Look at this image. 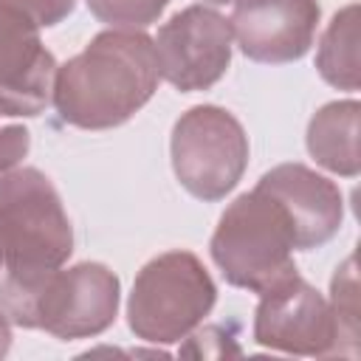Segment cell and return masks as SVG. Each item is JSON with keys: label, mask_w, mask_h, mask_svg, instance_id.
<instances>
[{"label": "cell", "mask_w": 361, "mask_h": 361, "mask_svg": "<svg viewBox=\"0 0 361 361\" xmlns=\"http://www.w3.org/2000/svg\"><path fill=\"white\" fill-rule=\"evenodd\" d=\"M161 79L180 93L209 90L231 65L234 31L228 17L197 3L175 11L152 39Z\"/></svg>", "instance_id": "cell-6"}, {"label": "cell", "mask_w": 361, "mask_h": 361, "mask_svg": "<svg viewBox=\"0 0 361 361\" xmlns=\"http://www.w3.org/2000/svg\"><path fill=\"white\" fill-rule=\"evenodd\" d=\"M217 302V285L192 251H164L152 257L133 282L127 324L147 344H175L189 338Z\"/></svg>", "instance_id": "cell-4"}, {"label": "cell", "mask_w": 361, "mask_h": 361, "mask_svg": "<svg viewBox=\"0 0 361 361\" xmlns=\"http://www.w3.org/2000/svg\"><path fill=\"white\" fill-rule=\"evenodd\" d=\"M90 14L110 28H147L152 25L169 0H85Z\"/></svg>", "instance_id": "cell-15"}, {"label": "cell", "mask_w": 361, "mask_h": 361, "mask_svg": "<svg viewBox=\"0 0 361 361\" xmlns=\"http://www.w3.org/2000/svg\"><path fill=\"white\" fill-rule=\"evenodd\" d=\"M358 279H355V257H347L333 276L330 285V310L341 336V355L358 353Z\"/></svg>", "instance_id": "cell-14"}, {"label": "cell", "mask_w": 361, "mask_h": 361, "mask_svg": "<svg viewBox=\"0 0 361 361\" xmlns=\"http://www.w3.org/2000/svg\"><path fill=\"white\" fill-rule=\"evenodd\" d=\"M158 82L152 37L141 28H107L56 65L51 104L79 130H110L130 121L152 99Z\"/></svg>", "instance_id": "cell-2"}, {"label": "cell", "mask_w": 361, "mask_h": 361, "mask_svg": "<svg viewBox=\"0 0 361 361\" xmlns=\"http://www.w3.org/2000/svg\"><path fill=\"white\" fill-rule=\"evenodd\" d=\"M121 302V282L104 262L56 268L37 296V330L54 338H93L113 327Z\"/></svg>", "instance_id": "cell-7"}, {"label": "cell", "mask_w": 361, "mask_h": 361, "mask_svg": "<svg viewBox=\"0 0 361 361\" xmlns=\"http://www.w3.org/2000/svg\"><path fill=\"white\" fill-rule=\"evenodd\" d=\"M257 186L268 192L288 214L296 251H313L330 243L344 220L341 189L305 164H279L268 169Z\"/></svg>", "instance_id": "cell-11"}, {"label": "cell", "mask_w": 361, "mask_h": 361, "mask_svg": "<svg viewBox=\"0 0 361 361\" xmlns=\"http://www.w3.org/2000/svg\"><path fill=\"white\" fill-rule=\"evenodd\" d=\"M0 268H3V245H0Z\"/></svg>", "instance_id": "cell-20"}, {"label": "cell", "mask_w": 361, "mask_h": 361, "mask_svg": "<svg viewBox=\"0 0 361 361\" xmlns=\"http://www.w3.org/2000/svg\"><path fill=\"white\" fill-rule=\"evenodd\" d=\"M322 20L316 0H237L231 31L237 48L262 65H288L302 59Z\"/></svg>", "instance_id": "cell-10"}, {"label": "cell", "mask_w": 361, "mask_h": 361, "mask_svg": "<svg viewBox=\"0 0 361 361\" xmlns=\"http://www.w3.org/2000/svg\"><path fill=\"white\" fill-rule=\"evenodd\" d=\"M0 6L23 11L39 28H54L76 8V0H0Z\"/></svg>", "instance_id": "cell-16"}, {"label": "cell", "mask_w": 361, "mask_h": 361, "mask_svg": "<svg viewBox=\"0 0 361 361\" xmlns=\"http://www.w3.org/2000/svg\"><path fill=\"white\" fill-rule=\"evenodd\" d=\"M31 149V133L23 124L0 127V180L14 172Z\"/></svg>", "instance_id": "cell-17"}, {"label": "cell", "mask_w": 361, "mask_h": 361, "mask_svg": "<svg viewBox=\"0 0 361 361\" xmlns=\"http://www.w3.org/2000/svg\"><path fill=\"white\" fill-rule=\"evenodd\" d=\"M0 316L37 330V296L73 254V226L51 178L17 166L0 180Z\"/></svg>", "instance_id": "cell-1"}, {"label": "cell", "mask_w": 361, "mask_h": 361, "mask_svg": "<svg viewBox=\"0 0 361 361\" xmlns=\"http://www.w3.org/2000/svg\"><path fill=\"white\" fill-rule=\"evenodd\" d=\"M248 135L220 104H195L172 127L169 158L178 183L197 200H223L248 166Z\"/></svg>", "instance_id": "cell-5"}, {"label": "cell", "mask_w": 361, "mask_h": 361, "mask_svg": "<svg viewBox=\"0 0 361 361\" xmlns=\"http://www.w3.org/2000/svg\"><path fill=\"white\" fill-rule=\"evenodd\" d=\"M39 25L0 6V116H39L51 104L56 59L42 45Z\"/></svg>", "instance_id": "cell-9"}, {"label": "cell", "mask_w": 361, "mask_h": 361, "mask_svg": "<svg viewBox=\"0 0 361 361\" xmlns=\"http://www.w3.org/2000/svg\"><path fill=\"white\" fill-rule=\"evenodd\" d=\"M254 341L288 355H341V336L330 302L299 274L259 293Z\"/></svg>", "instance_id": "cell-8"}, {"label": "cell", "mask_w": 361, "mask_h": 361, "mask_svg": "<svg viewBox=\"0 0 361 361\" xmlns=\"http://www.w3.org/2000/svg\"><path fill=\"white\" fill-rule=\"evenodd\" d=\"M11 347V324L6 322V316H0V358L8 353Z\"/></svg>", "instance_id": "cell-18"}, {"label": "cell", "mask_w": 361, "mask_h": 361, "mask_svg": "<svg viewBox=\"0 0 361 361\" xmlns=\"http://www.w3.org/2000/svg\"><path fill=\"white\" fill-rule=\"evenodd\" d=\"M316 71L319 76L338 90L355 93L361 85L358 68V3L344 6L327 23L319 51H316Z\"/></svg>", "instance_id": "cell-13"}, {"label": "cell", "mask_w": 361, "mask_h": 361, "mask_svg": "<svg viewBox=\"0 0 361 361\" xmlns=\"http://www.w3.org/2000/svg\"><path fill=\"white\" fill-rule=\"evenodd\" d=\"M358 121H361V104L355 99L327 102L324 107H319L307 121V135H305L310 158L327 172H336L341 178H355L361 172Z\"/></svg>", "instance_id": "cell-12"}, {"label": "cell", "mask_w": 361, "mask_h": 361, "mask_svg": "<svg viewBox=\"0 0 361 361\" xmlns=\"http://www.w3.org/2000/svg\"><path fill=\"white\" fill-rule=\"evenodd\" d=\"M293 251L296 243L285 209L259 186L226 206L209 240V254L223 279L251 293H265L299 274Z\"/></svg>", "instance_id": "cell-3"}, {"label": "cell", "mask_w": 361, "mask_h": 361, "mask_svg": "<svg viewBox=\"0 0 361 361\" xmlns=\"http://www.w3.org/2000/svg\"><path fill=\"white\" fill-rule=\"evenodd\" d=\"M203 3H209V6H231L237 0H203Z\"/></svg>", "instance_id": "cell-19"}]
</instances>
